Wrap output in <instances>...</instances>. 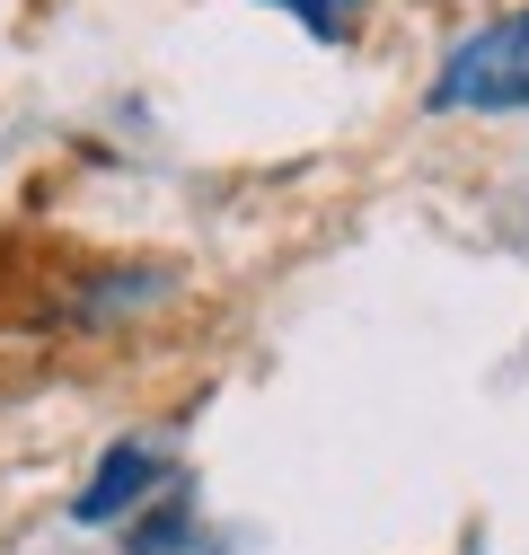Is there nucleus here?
Returning <instances> with one entry per match:
<instances>
[{
	"label": "nucleus",
	"mask_w": 529,
	"mask_h": 555,
	"mask_svg": "<svg viewBox=\"0 0 529 555\" xmlns=\"http://www.w3.org/2000/svg\"><path fill=\"white\" fill-rule=\"evenodd\" d=\"M433 106H441V115H450V106H477V115L529 106V10L477 27L468 44H450L441 80H433Z\"/></svg>",
	"instance_id": "nucleus-1"
},
{
	"label": "nucleus",
	"mask_w": 529,
	"mask_h": 555,
	"mask_svg": "<svg viewBox=\"0 0 529 555\" xmlns=\"http://www.w3.org/2000/svg\"><path fill=\"white\" fill-rule=\"evenodd\" d=\"M142 494H159V450H151V441H115V450L98 459V476L80 485L72 520H80V529H106V520H124Z\"/></svg>",
	"instance_id": "nucleus-2"
},
{
	"label": "nucleus",
	"mask_w": 529,
	"mask_h": 555,
	"mask_svg": "<svg viewBox=\"0 0 529 555\" xmlns=\"http://www.w3.org/2000/svg\"><path fill=\"white\" fill-rule=\"evenodd\" d=\"M274 10H292L318 44H353V27H362V0H274Z\"/></svg>",
	"instance_id": "nucleus-3"
},
{
	"label": "nucleus",
	"mask_w": 529,
	"mask_h": 555,
	"mask_svg": "<svg viewBox=\"0 0 529 555\" xmlns=\"http://www.w3.org/2000/svg\"><path fill=\"white\" fill-rule=\"evenodd\" d=\"M177 538H185V494H168V512H159V520L132 529V555H159V546H177Z\"/></svg>",
	"instance_id": "nucleus-4"
}]
</instances>
